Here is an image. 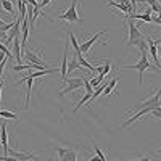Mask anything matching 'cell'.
<instances>
[{
	"label": "cell",
	"instance_id": "7bdbcfd3",
	"mask_svg": "<svg viewBox=\"0 0 161 161\" xmlns=\"http://www.w3.org/2000/svg\"><path fill=\"white\" fill-rule=\"evenodd\" d=\"M159 42H161V39H159ZM159 47H161V45H159Z\"/></svg>",
	"mask_w": 161,
	"mask_h": 161
},
{
	"label": "cell",
	"instance_id": "d6986e66",
	"mask_svg": "<svg viewBox=\"0 0 161 161\" xmlns=\"http://www.w3.org/2000/svg\"><path fill=\"white\" fill-rule=\"evenodd\" d=\"M77 69H82V66L79 64L77 58H73V60H71V63L68 64V71H66V74L69 76V74H71L73 71H77Z\"/></svg>",
	"mask_w": 161,
	"mask_h": 161
},
{
	"label": "cell",
	"instance_id": "f1b7e54d",
	"mask_svg": "<svg viewBox=\"0 0 161 161\" xmlns=\"http://www.w3.org/2000/svg\"><path fill=\"white\" fill-rule=\"evenodd\" d=\"M52 2H53V0H42V2H40V3H39V8H40V10H42V8H45V7H48V5H50Z\"/></svg>",
	"mask_w": 161,
	"mask_h": 161
},
{
	"label": "cell",
	"instance_id": "9a60e30c",
	"mask_svg": "<svg viewBox=\"0 0 161 161\" xmlns=\"http://www.w3.org/2000/svg\"><path fill=\"white\" fill-rule=\"evenodd\" d=\"M76 58H77V61H79V64L80 66H82V68H86L90 74H93V69H95V68H93V66L84 58V55H82V53H80V55H76Z\"/></svg>",
	"mask_w": 161,
	"mask_h": 161
},
{
	"label": "cell",
	"instance_id": "603a6c76",
	"mask_svg": "<svg viewBox=\"0 0 161 161\" xmlns=\"http://www.w3.org/2000/svg\"><path fill=\"white\" fill-rule=\"evenodd\" d=\"M2 10H5L8 15H13V3H11V0H2Z\"/></svg>",
	"mask_w": 161,
	"mask_h": 161
},
{
	"label": "cell",
	"instance_id": "d4e9b609",
	"mask_svg": "<svg viewBox=\"0 0 161 161\" xmlns=\"http://www.w3.org/2000/svg\"><path fill=\"white\" fill-rule=\"evenodd\" d=\"M143 2H147L150 7H152V10L153 11H156V13H161V7L156 3V0H143Z\"/></svg>",
	"mask_w": 161,
	"mask_h": 161
},
{
	"label": "cell",
	"instance_id": "52a82bcc",
	"mask_svg": "<svg viewBox=\"0 0 161 161\" xmlns=\"http://www.w3.org/2000/svg\"><path fill=\"white\" fill-rule=\"evenodd\" d=\"M23 82H26L28 84V92H26V102H24V110H28L29 108V98H31V90H32V84H34V77H31V76H24L19 82L16 84V86H21Z\"/></svg>",
	"mask_w": 161,
	"mask_h": 161
},
{
	"label": "cell",
	"instance_id": "1f68e13d",
	"mask_svg": "<svg viewBox=\"0 0 161 161\" xmlns=\"http://www.w3.org/2000/svg\"><path fill=\"white\" fill-rule=\"evenodd\" d=\"M152 114L161 119V108H156V110H152Z\"/></svg>",
	"mask_w": 161,
	"mask_h": 161
},
{
	"label": "cell",
	"instance_id": "b9f144b4",
	"mask_svg": "<svg viewBox=\"0 0 161 161\" xmlns=\"http://www.w3.org/2000/svg\"><path fill=\"white\" fill-rule=\"evenodd\" d=\"M34 159H37V158H34ZM37 161H42V159H37Z\"/></svg>",
	"mask_w": 161,
	"mask_h": 161
},
{
	"label": "cell",
	"instance_id": "7402d4cb",
	"mask_svg": "<svg viewBox=\"0 0 161 161\" xmlns=\"http://www.w3.org/2000/svg\"><path fill=\"white\" fill-rule=\"evenodd\" d=\"M90 97H92V93H87V92H86V93H84V97L80 98V100H79V103H77V105L74 106V110H73V111H77V110L80 108V106L84 105V103H87V102L90 100Z\"/></svg>",
	"mask_w": 161,
	"mask_h": 161
},
{
	"label": "cell",
	"instance_id": "5bb4252c",
	"mask_svg": "<svg viewBox=\"0 0 161 161\" xmlns=\"http://www.w3.org/2000/svg\"><path fill=\"white\" fill-rule=\"evenodd\" d=\"M132 19H140V21H145V23H153V16L152 13H143V15H137V13H130L129 15Z\"/></svg>",
	"mask_w": 161,
	"mask_h": 161
},
{
	"label": "cell",
	"instance_id": "74e56055",
	"mask_svg": "<svg viewBox=\"0 0 161 161\" xmlns=\"http://www.w3.org/2000/svg\"><path fill=\"white\" fill-rule=\"evenodd\" d=\"M140 161H150V158H147V156H145V158H142Z\"/></svg>",
	"mask_w": 161,
	"mask_h": 161
},
{
	"label": "cell",
	"instance_id": "4fadbf2b",
	"mask_svg": "<svg viewBox=\"0 0 161 161\" xmlns=\"http://www.w3.org/2000/svg\"><path fill=\"white\" fill-rule=\"evenodd\" d=\"M8 155L15 156V158L21 159V161H29V159L34 158L32 153H28V152H18V150H11V148H8Z\"/></svg>",
	"mask_w": 161,
	"mask_h": 161
},
{
	"label": "cell",
	"instance_id": "484cf974",
	"mask_svg": "<svg viewBox=\"0 0 161 161\" xmlns=\"http://www.w3.org/2000/svg\"><path fill=\"white\" fill-rule=\"evenodd\" d=\"M93 150H95V153H97V156H98V159H100V161H108V158H106V156L100 152L98 147H93Z\"/></svg>",
	"mask_w": 161,
	"mask_h": 161
},
{
	"label": "cell",
	"instance_id": "e575fe53",
	"mask_svg": "<svg viewBox=\"0 0 161 161\" xmlns=\"http://www.w3.org/2000/svg\"><path fill=\"white\" fill-rule=\"evenodd\" d=\"M153 23L158 24V26H161V18H153Z\"/></svg>",
	"mask_w": 161,
	"mask_h": 161
},
{
	"label": "cell",
	"instance_id": "3957f363",
	"mask_svg": "<svg viewBox=\"0 0 161 161\" xmlns=\"http://www.w3.org/2000/svg\"><path fill=\"white\" fill-rule=\"evenodd\" d=\"M64 87L60 90V97L66 95V93H71L80 87H84V77H66L63 82H61Z\"/></svg>",
	"mask_w": 161,
	"mask_h": 161
},
{
	"label": "cell",
	"instance_id": "7c38bea8",
	"mask_svg": "<svg viewBox=\"0 0 161 161\" xmlns=\"http://www.w3.org/2000/svg\"><path fill=\"white\" fill-rule=\"evenodd\" d=\"M0 140H2L3 152L8 153V136H7V123H0Z\"/></svg>",
	"mask_w": 161,
	"mask_h": 161
},
{
	"label": "cell",
	"instance_id": "8fae6325",
	"mask_svg": "<svg viewBox=\"0 0 161 161\" xmlns=\"http://www.w3.org/2000/svg\"><path fill=\"white\" fill-rule=\"evenodd\" d=\"M13 57L16 58L15 64H23V55H21V40L18 37H15V42H13Z\"/></svg>",
	"mask_w": 161,
	"mask_h": 161
},
{
	"label": "cell",
	"instance_id": "cb8c5ba5",
	"mask_svg": "<svg viewBox=\"0 0 161 161\" xmlns=\"http://www.w3.org/2000/svg\"><path fill=\"white\" fill-rule=\"evenodd\" d=\"M61 161H77V155L74 150H68V153H66L64 158H61Z\"/></svg>",
	"mask_w": 161,
	"mask_h": 161
},
{
	"label": "cell",
	"instance_id": "277c9868",
	"mask_svg": "<svg viewBox=\"0 0 161 161\" xmlns=\"http://www.w3.org/2000/svg\"><path fill=\"white\" fill-rule=\"evenodd\" d=\"M124 18H126L127 28H129V39H127V45H134V47H136V44L139 42V40H140V39H143V36H142V32L139 31V26H136L134 19H132L129 15H126Z\"/></svg>",
	"mask_w": 161,
	"mask_h": 161
},
{
	"label": "cell",
	"instance_id": "4dcf8cb0",
	"mask_svg": "<svg viewBox=\"0 0 161 161\" xmlns=\"http://www.w3.org/2000/svg\"><path fill=\"white\" fill-rule=\"evenodd\" d=\"M8 60H10V58H5V60H3L2 63H0V76L3 74V69H5V64H7V61H8Z\"/></svg>",
	"mask_w": 161,
	"mask_h": 161
},
{
	"label": "cell",
	"instance_id": "4316f807",
	"mask_svg": "<svg viewBox=\"0 0 161 161\" xmlns=\"http://www.w3.org/2000/svg\"><path fill=\"white\" fill-rule=\"evenodd\" d=\"M0 52H3V53H5V55H7L8 58H11V57H13V55H11V52L7 48V45H3L2 42H0Z\"/></svg>",
	"mask_w": 161,
	"mask_h": 161
},
{
	"label": "cell",
	"instance_id": "ba28073f",
	"mask_svg": "<svg viewBox=\"0 0 161 161\" xmlns=\"http://www.w3.org/2000/svg\"><path fill=\"white\" fill-rule=\"evenodd\" d=\"M68 48H69V44L66 42L64 45V52H63V60H61V66H60V74H61V79L60 82H63V80L68 77V74H66V71H68Z\"/></svg>",
	"mask_w": 161,
	"mask_h": 161
},
{
	"label": "cell",
	"instance_id": "d6a6232c",
	"mask_svg": "<svg viewBox=\"0 0 161 161\" xmlns=\"http://www.w3.org/2000/svg\"><path fill=\"white\" fill-rule=\"evenodd\" d=\"M119 2H121V3H123V5H126L127 8H130V11L134 13V10H132V5H130V2H129V0H119Z\"/></svg>",
	"mask_w": 161,
	"mask_h": 161
},
{
	"label": "cell",
	"instance_id": "f35d334b",
	"mask_svg": "<svg viewBox=\"0 0 161 161\" xmlns=\"http://www.w3.org/2000/svg\"><path fill=\"white\" fill-rule=\"evenodd\" d=\"M3 24H5V21H3V19H0V26H3Z\"/></svg>",
	"mask_w": 161,
	"mask_h": 161
},
{
	"label": "cell",
	"instance_id": "7a4b0ae2",
	"mask_svg": "<svg viewBox=\"0 0 161 161\" xmlns=\"http://www.w3.org/2000/svg\"><path fill=\"white\" fill-rule=\"evenodd\" d=\"M77 2H79V0H73V2H71V7L66 8L64 13H60L57 18H58V19H64L68 24L80 23V21H82V16H80L79 13H77Z\"/></svg>",
	"mask_w": 161,
	"mask_h": 161
},
{
	"label": "cell",
	"instance_id": "8d00e7d4",
	"mask_svg": "<svg viewBox=\"0 0 161 161\" xmlns=\"http://www.w3.org/2000/svg\"><path fill=\"white\" fill-rule=\"evenodd\" d=\"M158 58L161 60V47H158Z\"/></svg>",
	"mask_w": 161,
	"mask_h": 161
},
{
	"label": "cell",
	"instance_id": "60d3db41",
	"mask_svg": "<svg viewBox=\"0 0 161 161\" xmlns=\"http://www.w3.org/2000/svg\"><path fill=\"white\" fill-rule=\"evenodd\" d=\"M132 161H140V159H132Z\"/></svg>",
	"mask_w": 161,
	"mask_h": 161
},
{
	"label": "cell",
	"instance_id": "6da1fadb",
	"mask_svg": "<svg viewBox=\"0 0 161 161\" xmlns=\"http://www.w3.org/2000/svg\"><path fill=\"white\" fill-rule=\"evenodd\" d=\"M140 60H139V63H136V64H124V66H121V68H130V69H137L139 71V82L140 84H143V73L147 71V69H153V71H158V73H161V69L159 68H155V66L148 61V53H140Z\"/></svg>",
	"mask_w": 161,
	"mask_h": 161
},
{
	"label": "cell",
	"instance_id": "30bf717a",
	"mask_svg": "<svg viewBox=\"0 0 161 161\" xmlns=\"http://www.w3.org/2000/svg\"><path fill=\"white\" fill-rule=\"evenodd\" d=\"M105 34V31H100V32H97L95 36H92L89 40H87V42H84V44H80V52H82V53H89V50H90V47L93 45V44H95V40L98 39V37H102Z\"/></svg>",
	"mask_w": 161,
	"mask_h": 161
},
{
	"label": "cell",
	"instance_id": "8992f818",
	"mask_svg": "<svg viewBox=\"0 0 161 161\" xmlns=\"http://www.w3.org/2000/svg\"><path fill=\"white\" fill-rule=\"evenodd\" d=\"M23 53H24V60H26V63H32V64H44V63H42V57H40L37 52H32L29 47L23 48Z\"/></svg>",
	"mask_w": 161,
	"mask_h": 161
},
{
	"label": "cell",
	"instance_id": "f546056e",
	"mask_svg": "<svg viewBox=\"0 0 161 161\" xmlns=\"http://www.w3.org/2000/svg\"><path fill=\"white\" fill-rule=\"evenodd\" d=\"M57 152H58V156L60 158H64L66 153H68V150H66V148H57Z\"/></svg>",
	"mask_w": 161,
	"mask_h": 161
},
{
	"label": "cell",
	"instance_id": "ac0fdd59",
	"mask_svg": "<svg viewBox=\"0 0 161 161\" xmlns=\"http://www.w3.org/2000/svg\"><path fill=\"white\" fill-rule=\"evenodd\" d=\"M108 5H113V7H116V8H118L119 11L126 13V15H130V13H132V11H130V8H127L126 5H123L121 2L118 3V2H114V0H108Z\"/></svg>",
	"mask_w": 161,
	"mask_h": 161
},
{
	"label": "cell",
	"instance_id": "5b68a950",
	"mask_svg": "<svg viewBox=\"0 0 161 161\" xmlns=\"http://www.w3.org/2000/svg\"><path fill=\"white\" fill-rule=\"evenodd\" d=\"M140 106H142V108H145V106H147V108H150V110L161 108V87H159V90H158L156 93H153V97H152V98L142 102Z\"/></svg>",
	"mask_w": 161,
	"mask_h": 161
},
{
	"label": "cell",
	"instance_id": "44dd1931",
	"mask_svg": "<svg viewBox=\"0 0 161 161\" xmlns=\"http://www.w3.org/2000/svg\"><path fill=\"white\" fill-rule=\"evenodd\" d=\"M69 40H71V45L74 47V50H76V55H80V45H79V42H77V39H76V36L73 34V32H69Z\"/></svg>",
	"mask_w": 161,
	"mask_h": 161
},
{
	"label": "cell",
	"instance_id": "836d02e7",
	"mask_svg": "<svg viewBox=\"0 0 161 161\" xmlns=\"http://www.w3.org/2000/svg\"><path fill=\"white\" fill-rule=\"evenodd\" d=\"M0 39H5L7 40V36H5V31L2 29V26H0Z\"/></svg>",
	"mask_w": 161,
	"mask_h": 161
},
{
	"label": "cell",
	"instance_id": "e0dca14e",
	"mask_svg": "<svg viewBox=\"0 0 161 161\" xmlns=\"http://www.w3.org/2000/svg\"><path fill=\"white\" fill-rule=\"evenodd\" d=\"M110 71H111V61H110V60H105V61H103V71L98 74V79L103 80V79L106 77V74H110Z\"/></svg>",
	"mask_w": 161,
	"mask_h": 161
},
{
	"label": "cell",
	"instance_id": "ffe728a7",
	"mask_svg": "<svg viewBox=\"0 0 161 161\" xmlns=\"http://www.w3.org/2000/svg\"><path fill=\"white\" fill-rule=\"evenodd\" d=\"M0 118H3V119H18V113H11L8 110H0Z\"/></svg>",
	"mask_w": 161,
	"mask_h": 161
},
{
	"label": "cell",
	"instance_id": "9c48e42d",
	"mask_svg": "<svg viewBox=\"0 0 161 161\" xmlns=\"http://www.w3.org/2000/svg\"><path fill=\"white\" fill-rule=\"evenodd\" d=\"M148 113H152V110L150 108H147V106H145V108H140L136 114H132V118H129V119H126V123L123 124V129H126L129 124H132V123H136V121H139L142 116H147V114H148Z\"/></svg>",
	"mask_w": 161,
	"mask_h": 161
},
{
	"label": "cell",
	"instance_id": "2e32d148",
	"mask_svg": "<svg viewBox=\"0 0 161 161\" xmlns=\"http://www.w3.org/2000/svg\"><path fill=\"white\" fill-rule=\"evenodd\" d=\"M116 84H118V77H113L110 82H108V86L105 87L103 95H114V87H116Z\"/></svg>",
	"mask_w": 161,
	"mask_h": 161
},
{
	"label": "cell",
	"instance_id": "83f0119b",
	"mask_svg": "<svg viewBox=\"0 0 161 161\" xmlns=\"http://www.w3.org/2000/svg\"><path fill=\"white\" fill-rule=\"evenodd\" d=\"M0 161H21V159H18V158H15V156L5 155V156H0Z\"/></svg>",
	"mask_w": 161,
	"mask_h": 161
},
{
	"label": "cell",
	"instance_id": "ab89813d",
	"mask_svg": "<svg viewBox=\"0 0 161 161\" xmlns=\"http://www.w3.org/2000/svg\"><path fill=\"white\" fill-rule=\"evenodd\" d=\"M158 15H159V16H158V18H161V13H158Z\"/></svg>",
	"mask_w": 161,
	"mask_h": 161
},
{
	"label": "cell",
	"instance_id": "d590c367",
	"mask_svg": "<svg viewBox=\"0 0 161 161\" xmlns=\"http://www.w3.org/2000/svg\"><path fill=\"white\" fill-rule=\"evenodd\" d=\"M3 84H5V82H3V79H2V80H0V98H2V89H3Z\"/></svg>",
	"mask_w": 161,
	"mask_h": 161
}]
</instances>
